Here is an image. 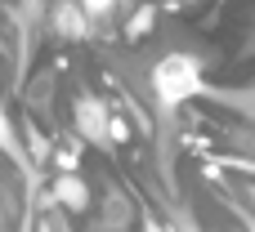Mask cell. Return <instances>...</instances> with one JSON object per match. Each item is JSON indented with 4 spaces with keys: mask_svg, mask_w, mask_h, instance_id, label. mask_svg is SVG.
<instances>
[{
    "mask_svg": "<svg viewBox=\"0 0 255 232\" xmlns=\"http://www.w3.org/2000/svg\"><path fill=\"white\" fill-rule=\"evenodd\" d=\"M152 94L166 112H175L179 103L206 94V80H202V63L193 54H166L157 67H152Z\"/></svg>",
    "mask_w": 255,
    "mask_h": 232,
    "instance_id": "6da1fadb",
    "label": "cell"
},
{
    "mask_svg": "<svg viewBox=\"0 0 255 232\" xmlns=\"http://www.w3.org/2000/svg\"><path fill=\"white\" fill-rule=\"evenodd\" d=\"M72 116H76V130H81L85 143H99V148L112 143V116H108V103H103V98L81 94L76 107H72Z\"/></svg>",
    "mask_w": 255,
    "mask_h": 232,
    "instance_id": "7a4b0ae2",
    "label": "cell"
},
{
    "mask_svg": "<svg viewBox=\"0 0 255 232\" xmlns=\"http://www.w3.org/2000/svg\"><path fill=\"white\" fill-rule=\"evenodd\" d=\"M130 224H134V201L121 188H112L99 206V232H126Z\"/></svg>",
    "mask_w": 255,
    "mask_h": 232,
    "instance_id": "3957f363",
    "label": "cell"
},
{
    "mask_svg": "<svg viewBox=\"0 0 255 232\" xmlns=\"http://www.w3.org/2000/svg\"><path fill=\"white\" fill-rule=\"evenodd\" d=\"M54 201H58L63 210L81 215V210L90 206V188H85V179H81V174H58V179H54Z\"/></svg>",
    "mask_w": 255,
    "mask_h": 232,
    "instance_id": "277c9868",
    "label": "cell"
},
{
    "mask_svg": "<svg viewBox=\"0 0 255 232\" xmlns=\"http://www.w3.org/2000/svg\"><path fill=\"white\" fill-rule=\"evenodd\" d=\"M54 27L63 40H85L90 36V18L81 13V4H58L54 9Z\"/></svg>",
    "mask_w": 255,
    "mask_h": 232,
    "instance_id": "5b68a950",
    "label": "cell"
},
{
    "mask_svg": "<svg viewBox=\"0 0 255 232\" xmlns=\"http://www.w3.org/2000/svg\"><path fill=\"white\" fill-rule=\"evenodd\" d=\"M54 98V72H40L36 80H27V107L31 112H45Z\"/></svg>",
    "mask_w": 255,
    "mask_h": 232,
    "instance_id": "8992f818",
    "label": "cell"
},
{
    "mask_svg": "<svg viewBox=\"0 0 255 232\" xmlns=\"http://www.w3.org/2000/svg\"><path fill=\"white\" fill-rule=\"evenodd\" d=\"M0 152H4V156H13V161L31 174V161H27V152L13 143V125H9V116H4V107H0Z\"/></svg>",
    "mask_w": 255,
    "mask_h": 232,
    "instance_id": "52a82bcc",
    "label": "cell"
},
{
    "mask_svg": "<svg viewBox=\"0 0 255 232\" xmlns=\"http://www.w3.org/2000/svg\"><path fill=\"white\" fill-rule=\"evenodd\" d=\"M148 27H152V9H139V13L126 22V36H143Z\"/></svg>",
    "mask_w": 255,
    "mask_h": 232,
    "instance_id": "ba28073f",
    "label": "cell"
},
{
    "mask_svg": "<svg viewBox=\"0 0 255 232\" xmlns=\"http://www.w3.org/2000/svg\"><path fill=\"white\" fill-rule=\"evenodd\" d=\"M27 143H31V161H45V152H49V143H45V134H40L36 125H27Z\"/></svg>",
    "mask_w": 255,
    "mask_h": 232,
    "instance_id": "9c48e42d",
    "label": "cell"
},
{
    "mask_svg": "<svg viewBox=\"0 0 255 232\" xmlns=\"http://www.w3.org/2000/svg\"><path fill=\"white\" fill-rule=\"evenodd\" d=\"M179 232H197V224L193 219H179Z\"/></svg>",
    "mask_w": 255,
    "mask_h": 232,
    "instance_id": "30bf717a",
    "label": "cell"
},
{
    "mask_svg": "<svg viewBox=\"0 0 255 232\" xmlns=\"http://www.w3.org/2000/svg\"><path fill=\"white\" fill-rule=\"evenodd\" d=\"M247 58H255V31H251V40H247Z\"/></svg>",
    "mask_w": 255,
    "mask_h": 232,
    "instance_id": "8fae6325",
    "label": "cell"
},
{
    "mask_svg": "<svg viewBox=\"0 0 255 232\" xmlns=\"http://www.w3.org/2000/svg\"><path fill=\"white\" fill-rule=\"evenodd\" d=\"M40 232H67V228H63V224H45Z\"/></svg>",
    "mask_w": 255,
    "mask_h": 232,
    "instance_id": "7c38bea8",
    "label": "cell"
},
{
    "mask_svg": "<svg viewBox=\"0 0 255 232\" xmlns=\"http://www.w3.org/2000/svg\"><path fill=\"white\" fill-rule=\"evenodd\" d=\"M247 232H255V219H251V224H247Z\"/></svg>",
    "mask_w": 255,
    "mask_h": 232,
    "instance_id": "4fadbf2b",
    "label": "cell"
}]
</instances>
